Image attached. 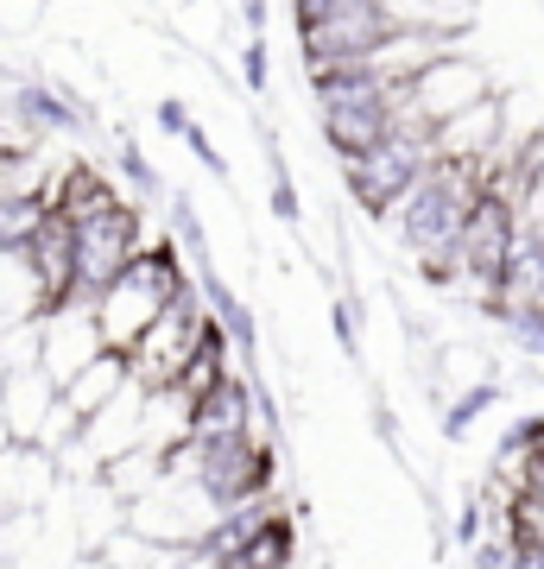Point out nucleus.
<instances>
[{"instance_id":"obj_19","label":"nucleus","mask_w":544,"mask_h":569,"mask_svg":"<svg viewBox=\"0 0 544 569\" xmlns=\"http://www.w3.org/2000/svg\"><path fill=\"white\" fill-rule=\"evenodd\" d=\"M121 387H127V355H115V348H108V355H96V361H89L77 380L63 387V406H70L82 425H89V418H96V411L108 406Z\"/></svg>"},{"instance_id":"obj_14","label":"nucleus","mask_w":544,"mask_h":569,"mask_svg":"<svg viewBox=\"0 0 544 569\" xmlns=\"http://www.w3.org/2000/svg\"><path fill=\"white\" fill-rule=\"evenodd\" d=\"M63 387L44 373V367H20V373H7V387H0V406H7V425H13V443H39L44 425H51V411H58Z\"/></svg>"},{"instance_id":"obj_2","label":"nucleus","mask_w":544,"mask_h":569,"mask_svg":"<svg viewBox=\"0 0 544 569\" xmlns=\"http://www.w3.org/2000/svg\"><path fill=\"white\" fill-rule=\"evenodd\" d=\"M171 475H190V481H202L216 507H241V500H260V493H273L279 449H273V430H235V437H178V443H171Z\"/></svg>"},{"instance_id":"obj_25","label":"nucleus","mask_w":544,"mask_h":569,"mask_svg":"<svg viewBox=\"0 0 544 569\" xmlns=\"http://www.w3.org/2000/svg\"><path fill=\"white\" fill-rule=\"evenodd\" d=\"M291 7V32H304V26L329 20V13H343V7H355V0H285Z\"/></svg>"},{"instance_id":"obj_6","label":"nucleus","mask_w":544,"mask_h":569,"mask_svg":"<svg viewBox=\"0 0 544 569\" xmlns=\"http://www.w3.org/2000/svg\"><path fill=\"white\" fill-rule=\"evenodd\" d=\"M494 96V82H487V70L468 51H444V58L431 63V70H418V77L405 82L399 96V127H418V133H437L444 121H456L463 108L487 102Z\"/></svg>"},{"instance_id":"obj_22","label":"nucleus","mask_w":544,"mask_h":569,"mask_svg":"<svg viewBox=\"0 0 544 569\" xmlns=\"http://www.w3.org/2000/svg\"><path fill=\"white\" fill-rule=\"evenodd\" d=\"M329 329H336V342H343V355H348V361H355V355H367L362 298H355V291H336V298H329Z\"/></svg>"},{"instance_id":"obj_27","label":"nucleus","mask_w":544,"mask_h":569,"mask_svg":"<svg viewBox=\"0 0 544 569\" xmlns=\"http://www.w3.org/2000/svg\"><path fill=\"white\" fill-rule=\"evenodd\" d=\"M241 26L247 32H266V0H241Z\"/></svg>"},{"instance_id":"obj_23","label":"nucleus","mask_w":544,"mask_h":569,"mask_svg":"<svg viewBox=\"0 0 544 569\" xmlns=\"http://www.w3.org/2000/svg\"><path fill=\"white\" fill-rule=\"evenodd\" d=\"M184 152H190V159H197L202 171H209V178L235 183V164H228V152H222V146H216V133H209V127H202V121H190V127H184Z\"/></svg>"},{"instance_id":"obj_17","label":"nucleus","mask_w":544,"mask_h":569,"mask_svg":"<svg viewBox=\"0 0 544 569\" xmlns=\"http://www.w3.org/2000/svg\"><path fill=\"white\" fill-rule=\"evenodd\" d=\"M209 569H298V526H291V512H273L235 557H222Z\"/></svg>"},{"instance_id":"obj_12","label":"nucleus","mask_w":544,"mask_h":569,"mask_svg":"<svg viewBox=\"0 0 544 569\" xmlns=\"http://www.w3.org/2000/svg\"><path fill=\"white\" fill-rule=\"evenodd\" d=\"M133 197H127L121 183L108 178L96 159H70L58 171V183H51V209L58 216H70V222H101V216H115V209H127Z\"/></svg>"},{"instance_id":"obj_16","label":"nucleus","mask_w":544,"mask_h":569,"mask_svg":"<svg viewBox=\"0 0 544 569\" xmlns=\"http://www.w3.org/2000/svg\"><path fill=\"white\" fill-rule=\"evenodd\" d=\"M393 32H431V39H463L475 32V0H380Z\"/></svg>"},{"instance_id":"obj_18","label":"nucleus","mask_w":544,"mask_h":569,"mask_svg":"<svg viewBox=\"0 0 544 569\" xmlns=\"http://www.w3.org/2000/svg\"><path fill=\"white\" fill-rule=\"evenodd\" d=\"M32 317H44L39 279H32L26 253L0 247V336H7V329H20V323H32Z\"/></svg>"},{"instance_id":"obj_11","label":"nucleus","mask_w":544,"mask_h":569,"mask_svg":"<svg viewBox=\"0 0 544 569\" xmlns=\"http://www.w3.org/2000/svg\"><path fill=\"white\" fill-rule=\"evenodd\" d=\"M96 355H108V342H101V323H96L89 298H70V305L44 310V373L58 387H70Z\"/></svg>"},{"instance_id":"obj_9","label":"nucleus","mask_w":544,"mask_h":569,"mask_svg":"<svg viewBox=\"0 0 544 569\" xmlns=\"http://www.w3.org/2000/svg\"><path fill=\"white\" fill-rule=\"evenodd\" d=\"M140 247H146V209L140 203L115 209V216H101V222H82L77 228V298L96 305L101 291L133 266Z\"/></svg>"},{"instance_id":"obj_20","label":"nucleus","mask_w":544,"mask_h":569,"mask_svg":"<svg viewBox=\"0 0 544 569\" xmlns=\"http://www.w3.org/2000/svg\"><path fill=\"white\" fill-rule=\"evenodd\" d=\"M115 164H121V178H127V197H133L140 209H152V203H171V190H165L159 164L146 159L140 146H121V152H115Z\"/></svg>"},{"instance_id":"obj_7","label":"nucleus","mask_w":544,"mask_h":569,"mask_svg":"<svg viewBox=\"0 0 544 569\" xmlns=\"http://www.w3.org/2000/svg\"><path fill=\"white\" fill-rule=\"evenodd\" d=\"M222 519V507L209 500V488L202 481H190V475H165L159 488H146L133 507H127V526L146 531L152 545H171V550H197L202 531Z\"/></svg>"},{"instance_id":"obj_24","label":"nucleus","mask_w":544,"mask_h":569,"mask_svg":"<svg viewBox=\"0 0 544 569\" xmlns=\"http://www.w3.org/2000/svg\"><path fill=\"white\" fill-rule=\"evenodd\" d=\"M241 82H247V96H266V89H273V44H266V32H247Z\"/></svg>"},{"instance_id":"obj_5","label":"nucleus","mask_w":544,"mask_h":569,"mask_svg":"<svg viewBox=\"0 0 544 569\" xmlns=\"http://www.w3.org/2000/svg\"><path fill=\"white\" fill-rule=\"evenodd\" d=\"M202 323H209V305H202V284H190L184 298H171V305L152 317V329H146L140 342L127 348V380L146 387V392H165L184 373V361L197 355Z\"/></svg>"},{"instance_id":"obj_29","label":"nucleus","mask_w":544,"mask_h":569,"mask_svg":"<svg viewBox=\"0 0 544 569\" xmlns=\"http://www.w3.org/2000/svg\"><path fill=\"white\" fill-rule=\"evenodd\" d=\"M0 387H7V361H0Z\"/></svg>"},{"instance_id":"obj_21","label":"nucleus","mask_w":544,"mask_h":569,"mask_svg":"<svg viewBox=\"0 0 544 569\" xmlns=\"http://www.w3.org/2000/svg\"><path fill=\"white\" fill-rule=\"evenodd\" d=\"M487 406H501V380H494V373L475 380V387H463V392H449V411H444V437H449V443L468 437V425H475Z\"/></svg>"},{"instance_id":"obj_28","label":"nucleus","mask_w":544,"mask_h":569,"mask_svg":"<svg viewBox=\"0 0 544 569\" xmlns=\"http://www.w3.org/2000/svg\"><path fill=\"white\" fill-rule=\"evenodd\" d=\"M0 449H13V425H7V406H0Z\"/></svg>"},{"instance_id":"obj_13","label":"nucleus","mask_w":544,"mask_h":569,"mask_svg":"<svg viewBox=\"0 0 544 569\" xmlns=\"http://www.w3.org/2000/svg\"><path fill=\"white\" fill-rule=\"evenodd\" d=\"M58 481V456L39 443L0 449V512H39L44 493Z\"/></svg>"},{"instance_id":"obj_1","label":"nucleus","mask_w":544,"mask_h":569,"mask_svg":"<svg viewBox=\"0 0 544 569\" xmlns=\"http://www.w3.org/2000/svg\"><path fill=\"white\" fill-rule=\"evenodd\" d=\"M190 284H197V272L184 266L178 241H146L140 253H133V266H127L121 279H115V284L96 298L101 342L115 348V355H127V348L140 342L146 329H152V317H159L171 298H184Z\"/></svg>"},{"instance_id":"obj_15","label":"nucleus","mask_w":544,"mask_h":569,"mask_svg":"<svg viewBox=\"0 0 544 569\" xmlns=\"http://www.w3.org/2000/svg\"><path fill=\"white\" fill-rule=\"evenodd\" d=\"M501 140H506V102L501 96H487V102L463 108L456 121L437 127V159H475L482 164Z\"/></svg>"},{"instance_id":"obj_8","label":"nucleus","mask_w":544,"mask_h":569,"mask_svg":"<svg viewBox=\"0 0 544 569\" xmlns=\"http://www.w3.org/2000/svg\"><path fill=\"white\" fill-rule=\"evenodd\" d=\"M393 39V20L380 13V0H355L329 20L298 32V63L304 70H336V63H374V51Z\"/></svg>"},{"instance_id":"obj_4","label":"nucleus","mask_w":544,"mask_h":569,"mask_svg":"<svg viewBox=\"0 0 544 569\" xmlns=\"http://www.w3.org/2000/svg\"><path fill=\"white\" fill-rule=\"evenodd\" d=\"M520 222H525L520 197H506V190L482 183V197L468 203L463 234H456V253H463V284H456V291H468L475 310L494 305L501 272H506V253H513V241H520Z\"/></svg>"},{"instance_id":"obj_3","label":"nucleus","mask_w":544,"mask_h":569,"mask_svg":"<svg viewBox=\"0 0 544 569\" xmlns=\"http://www.w3.org/2000/svg\"><path fill=\"white\" fill-rule=\"evenodd\" d=\"M431 159H437V133L399 127L393 140H380L374 152H362V159L343 164L348 203L362 209V216H374V222H393V209L412 197V183L431 171Z\"/></svg>"},{"instance_id":"obj_10","label":"nucleus","mask_w":544,"mask_h":569,"mask_svg":"<svg viewBox=\"0 0 544 569\" xmlns=\"http://www.w3.org/2000/svg\"><path fill=\"white\" fill-rule=\"evenodd\" d=\"M7 102H13V114H20L39 140H89V133H96L89 102H82L70 82H58V77H26Z\"/></svg>"},{"instance_id":"obj_26","label":"nucleus","mask_w":544,"mask_h":569,"mask_svg":"<svg viewBox=\"0 0 544 569\" xmlns=\"http://www.w3.org/2000/svg\"><path fill=\"white\" fill-rule=\"evenodd\" d=\"M152 121H159V133H171V140H184V127L197 121V114H190V102H184V96H165V102L152 108Z\"/></svg>"}]
</instances>
